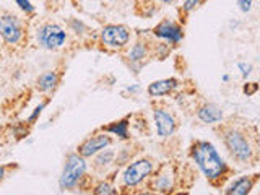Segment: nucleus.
<instances>
[{
	"mask_svg": "<svg viewBox=\"0 0 260 195\" xmlns=\"http://www.w3.org/2000/svg\"><path fill=\"white\" fill-rule=\"evenodd\" d=\"M159 2H161V4H166V5H168V4H174L176 0H159Z\"/></svg>",
	"mask_w": 260,
	"mask_h": 195,
	"instance_id": "nucleus-26",
	"label": "nucleus"
},
{
	"mask_svg": "<svg viewBox=\"0 0 260 195\" xmlns=\"http://www.w3.org/2000/svg\"><path fill=\"white\" fill-rule=\"evenodd\" d=\"M179 81L176 78H165V80H158L153 81L148 85V94L151 98H159V96H166L169 93H173L177 88Z\"/></svg>",
	"mask_w": 260,
	"mask_h": 195,
	"instance_id": "nucleus-14",
	"label": "nucleus"
},
{
	"mask_svg": "<svg viewBox=\"0 0 260 195\" xmlns=\"http://www.w3.org/2000/svg\"><path fill=\"white\" fill-rule=\"evenodd\" d=\"M65 41H67V32L60 24L46 23L38 29V43L47 51H57L65 44Z\"/></svg>",
	"mask_w": 260,
	"mask_h": 195,
	"instance_id": "nucleus-5",
	"label": "nucleus"
},
{
	"mask_svg": "<svg viewBox=\"0 0 260 195\" xmlns=\"http://www.w3.org/2000/svg\"><path fill=\"white\" fill-rule=\"evenodd\" d=\"M174 184V173L169 169V166H162L161 171H158V174H154L151 177V187L156 192H169L173 189Z\"/></svg>",
	"mask_w": 260,
	"mask_h": 195,
	"instance_id": "nucleus-13",
	"label": "nucleus"
},
{
	"mask_svg": "<svg viewBox=\"0 0 260 195\" xmlns=\"http://www.w3.org/2000/svg\"><path fill=\"white\" fill-rule=\"evenodd\" d=\"M93 193H98V195H111V193H117V190L114 189V185L109 184V182H100V184L94 185Z\"/></svg>",
	"mask_w": 260,
	"mask_h": 195,
	"instance_id": "nucleus-19",
	"label": "nucleus"
},
{
	"mask_svg": "<svg viewBox=\"0 0 260 195\" xmlns=\"http://www.w3.org/2000/svg\"><path fill=\"white\" fill-rule=\"evenodd\" d=\"M190 156L195 165L207 177V181L213 185H219V181H224L226 174L230 173V168L219 156V153L210 142L197 140L190 146Z\"/></svg>",
	"mask_w": 260,
	"mask_h": 195,
	"instance_id": "nucleus-1",
	"label": "nucleus"
},
{
	"mask_svg": "<svg viewBox=\"0 0 260 195\" xmlns=\"http://www.w3.org/2000/svg\"><path fill=\"white\" fill-rule=\"evenodd\" d=\"M238 67H239V70L242 72V77H249V75H250V72H252V65H250V63H244V62H241V63H238Z\"/></svg>",
	"mask_w": 260,
	"mask_h": 195,
	"instance_id": "nucleus-24",
	"label": "nucleus"
},
{
	"mask_svg": "<svg viewBox=\"0 0 260 195\" xmlns=\"http://www.w3.org/2000/svg\"><path fill=\"white\" fill-rule=\"evenodd\" d=\"M0 36L8 46L20 44L23 39V24L18 16L10 12L0 13Z\"/></svg>",
	"mask_w": 260,
	"mask_h": 195,
	"instance_id": "nucleus-6",
	"label": "nucleus"
},
{
	"mask_svg": "<svg viewBox=\"0 0 260 195\" xmlns=\"http://www.w3.org/2000/svg\"><path fill=\"white\" fill-rule=\"evenodd\" d=\"M146 55H148V47H146V44L142 43V41H138V43L130 49L128 60L130 62H142Z\"/></svg>",
	"mask_w": 260,
	"mask_h": 195,
	"instance_id": "nucleus-17",
	"label": "nucleus"
},
{
	"mask_svg": "<svg viewBox=\"0 0 260 195\" xmlns=\"http://www.w3.org/2000/svg\"><path fill=\"white\" fill-rule=\"evenodd\" d=\"M153 35L156 36V38L166 39L168 43H171V44H177L179 41L182 39L184 31H182V28L179 26L177 23L171 21V20H162L158 24V26H154Z\"/></svg>",
	"mask_w": 260,
	"mask_h": 195,
	"instance_id": "nucleus-10",
	"label": "nucleus"
},
{
	"mask_svg": "<svg viewBox=\"0 0 260 195\" xmlns=\"http://www.w3.org/2000/svg\"><path fill=\"white\" fill-rule=\"evenodd\" d=\"M153 117H154V125H156L158 137L168 138V137H171L176 132L177 120L174 117V114L171 112L168 108H162V106L154 108L153 109Z\"/></svg>",
	"mask_w": 260,
	"mask_h": 195,
	"instance_id": "nucleus-8",
	"label": "nucleus"
},
{
	"mask_svg": "<svg viewBox=\"0 0 260 195\" xmlns=\"http://www.w3.org/2000/svg\"><path fill=\"white\" fill-rule=\"evenodd\" d=\"M112 143V138L106 134L101 135H93L86 138V140L78 146V154H81L83 158H89V156H94L98 151L104 150L106 146H109Z\"/></svg>",
	"mask_w": 260,
	"mask_h": 195,
	"instance_id": "nucleus-9",
	"label": "nucleus"
},
{
	"mask_svg": "<svg viewBox=\"0 0 260 195\" xmlns=\"http://www.w3.org/2000/svg\"><path fill=\"white\" fill-rule=\"evenodd\" d=\"M258 182V174L252 176H242L239 179L231 182V185H228V189H224V193L228 195H247L252 192V189Z\"/></svg>",
	"mask_w": 260,
	"mask_h": 195,
	"instance_id": "nucleus-11",
	"label": "nucleus"
},
{
	"mask_svg": "<svg viewBox=\"0 0 260 195\" xmlns=\"http://www.w3.org/2000/svg\"><path fill=\"white\" fill-rule=\"evenodd\" d=\"M252 2H254V0H238V7L241 8V12L247 13L252 8Z\"/></svg>",
	"mask_w": 260,
	"mask_h": 195,
	"instance_id": "nucleus-23",
	"label": "nucleus"
},
{
	"mask_svg": "<svg viewBox=\"0 0 260 195\" xmlns=\"http://www.w3.org/2000/svg\"><path fill=\"white\" fill-rule=\"evenodd\" d=\"M199 4H200V0H185V2H184V7H182L184 13H190Z\"/></svg>",
	"mask_w": 260,
	"mask_h": 195,
	"instance_id": "nucleus-22",
	"label": "nucleus"
},
{
	"mask_svg": "<svg viewBox=\"0 0 260 195\" xmlns=\"http://www.w3.org/2000/svg\"><path fill=\"white\" fill-rule=\"evenodd\" d=\"M94 156L96 158L93 161V168L96 171H100V173H103V171L114 161V158H116V151H114V150H108V146H106L104 150L98 151Z\"/></svg>",
	"mask_w": 260,
	"mask_h": 195,
	"instance_id": "nucleus-16",
	"label": "nucleus"
},
{
	"mask_svg": "<svg viewBox=\"0 0 260 195\" xmlns=\"http://www.w3.org/2000/svg\"><path fill=\"white\" fill-rule=\"evenodd\" d=\"M154 165L150 158H140L125 168L124 174H122V182L125 187H137L140 185L145 179H148L153 173Z\"/></svg>",
	"mask_w": 260,
	"mask_h": 195,
	"instance_id": "nucleus-4",
	"label": "nucleus"
},
{
	"mask_svg": "<svg viewBox=\"0 0 260 195\" xmlns=\"http://www.w3.org/2000/svg\"><path fill=\"white\" fill-rule=\"evenodd\" d=\"M86 171V161L78 153H72L65 159V165L62 169V174L59 179L60 190H73L77 189L81 179L85 177Z\"/></svg>",
	"mask_w": 260,
	"mask_h": 195,
	"instance_id": "nucleus-3",
	"label": "nucleus"
},
{
	"mask_svg": "<svg viewBox=\"0 0 260 195\" xmlns=\"http://www.w3.org/2000/svg\"><path fill=\"white\" fill-rule=\"evenodd\" d=\"M7 176V166H0V181H4Z\"/></svg>",
	"mask_w": 260,
	"mask_h": 195,
	"instance_id": "nucleus-25",
	"label": "nucleus"
},
{
	"mask_svg": "<svg viewBox=\"0 0 260 195\" xmlns=\"http://www.w3.org/2000/svg\"><path fill=\"white\" fill-rule=\"evenodd\" d=\"M223 143L230 151L231 158L241 165H255L257 145L252 142V137L241 127L228 125L223 128Z\"/></svg>",
	"mask_w": 260,
	"mask_h": 195,
	"instance_id": "nucleus-2",
	"label": "nucleus"
},
{
	"mask_svg": "<svg viewBox=\"0 0 260 195\" xmlns=\"http://www.w3.org/2000/svg\"><path fill=\"white\" fill-rule=\"evenodd\" d=\"M15 4L18 5L24 13H35V7L29 0H15Z\"/></svg>",
	"mask_w": 260,
	"mask_h": 195,
	"instance_id": "nucleus-21",
	"label": "nucleus"
},
{
	"mask_svg": "<svg viewBox=\"0 0 260 195\" xmlns=\"http://www.w3.org/2000/svg\"><path fill=\"white\" fill-rule=\"evenodd\" d=\"M130 41V29L124 24H108L101 31V43L111 49H124Z\"/></svg>",
	"mask_w": 260,
	"mask_h": 195,
	"instance_id": "nucleus-7",
	"label": "nucleus"
},
{
	"mask_svg": "<svg viewBox=\"0 0 260 195\" xmlns=\"http://www.w3.org/2000/svg\"><path fill=\"white\" fill-rule=\"evenodd\" d=\"M59 81H60V77L57 72H52V70L44 72L43 75H39L38 78V89L41 93H51L57 88Z\"/></svg>",
	"mask_w": 260,
	"mask_h": 195,
	"instance_id": "nucleus-15",
	"label": "nucleus"
},
{
	"mask_svg": "<svg viewBox=\"0 0 260 195\" xmlns=\"http://www.w3.org/2000/svg\"><path fill=\"white\" fill-rule=\"evenodd\" d=\"M197 117L200 122L207 125L218 124V122L223 120V109L213 103H203L197 109Z\"/></svg>",
	"mask_w": 260,
	"mask_h": 195,
	"instance_id": "nucleus-12",
	"label": "nucleus"
},
{
	"mask_svg": "<svg viewBox=\"0 0 260 195\" xmlns=\"http://www.w3.org/2000/svg\"><path fill=\"white\" fill-rule=\"evenodd\" d=\"M127 127H128V119H124L120 122H114L112 125L106 127V130L114 135H117L120 138H127Z\"/></svg>",
	"mask_w": 260,
	"mask_h": 195,
	"instance_id": "nucleus-18",
	"label": "nucleus"
},
{
	"mask_svg": "<svg viewBox=\"0 0 260 195\" xmlns=\"http://www.w3.org/2000/svg\"><path fill=\"white\" fill-rule=\"evenodd\" d=\"M46 106H47V101H43L41 104H38V106H36L35 111H32V112H31V116L28 117V124H29V125H32V124H35V122L38 120V117L41 116V112L44 111Z\"/></svg>",
	"mask_w": 260,
	"mask_h": 195,
	"instance_id": "nucleus-20",
	"label": "nucleus"
}]
</instances>
